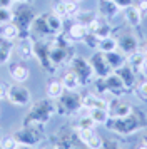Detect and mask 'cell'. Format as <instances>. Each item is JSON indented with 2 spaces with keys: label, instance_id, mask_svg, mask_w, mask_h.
Here are the masks:
<instances>
[{
  "label": "cell",
  "instance_id": "6da1fadb",
  "mask_svg": "<svg viewBox=\"0 0 147 149\" xmlns=\"http://www.w3.org/2000/svg\"><path fill=\"white\" fill-rule=\"evenodd\" d=\"M57 112L55 101L52 99H40L37 102H30L28 112L24 117V124H35V126H44L50 121V117Z\"/></svg>",
  "mask_w": 147,
  "mask_h": 149
},
{
  "label": "cell",
  "instance_id": "7a4b0ae2",
  "mask_svg": "<svg viewBox=\"0 0 147 149\" xmlns=\"http://www.w3.org/2000/svg\"><path fill=\"white\" fill-rule=\"evenodd\" d=\"M105 127L119 136H130L140 129V121L137 114L132 112L126 117H109V121L105 122Z\"/></svg>",
  "mask_w": 147,
  "mask_h": 149
},
{
  "label": "cell",
  "instance_id": "3957f363",
  "mask_svg": "<svg viewBox=\"0 0 147 149\" xmlns=\"http://www.w3.org/2000/svg\"><path fill=\"white\" fill-rule=\"evenodd\" d=\"M55 109L62 116H74L82 109V95L75 91H64L59 99H55Z\"/></svg>",
  "mask_w": 147,
  "mask_h": 149
},
{
  "label": "cell",
  "instance_id": "277c9868",
  "mask_svg": "<svg viewBox=\"0 0 147 149\" xmlns=\"http://www.w3.org/2000/svg\"><path fill=\"white\" fill-rule=\"evenodd\" d=\"M69 67L77 74L82 87L94 84L95 74H94V69H92V65H90L89 59H84V57H80V55H72V59L69 62Z\"/></svg>",
  "mask_w": 147,
  "mask_h": 149
},
{
  "label": "cell",
  "instance_id": "5b68a950",
  "mask_svg": "<svg viewBox=\"0 0 147 149\" xmlns=\"http://www.w3.org/2000/svg\"><path fill=\"white\" fill-rule=\"evenodd\" d=\"M13 137L17 139L19 144L22 146H37L44 139V132H42V126H35V124H24L13 132Z\"/></svg>",
  "mask_w": 147,
  "mask_h": 149
},
{
  "label": "cell",
  "instance_id": "8992f818",
  "mask_svg": "<svg viewBox=\"0 0 147 149\" xmlns=\"http://www.w3.org/2000/svg\"><path fill=\"white\" fill-rule=\"evenodd\" d=\"M33 19H35V14L27 5H22L12 12V22L20 30L19 39H30V25H32Z\"/></svg>",
  "mask_w": 147,
  "mask_h": 149
},
{
  "label": "cell",
  "instance_id": "52a82bcc",
  "mask_svg": "<svg viewBox=\"0 0 147 149\" xmlns=\"http://www.w3.org/2000/svg\"><path fill=\"white\" fill-rule=\"evenodd\" d=\"M7 101L15 107H27L32 102V95L22 82H12L7 86Z\"/></svg>",
  "mask_w": 147,
  "mask_h": 149
},
{
  "label": "cell",
  "instance_id": "ba28073f",
  "mask_svg": "<svg viewBox=\"0 0 147 149\" xmlns=\"http://www.w3.org/2000/svg\"><path fill=\"white\" fill-rule=\"evenodd\" d=\"M50 44H52L50 39H44V40H32L33 59L39 62L40 69H42V70H45V72H53V70H55L53 64L50 62V55H49Z\"/></svg>",
  "mask_w": 147,
  "mask_h": 149
},
{
  "label": "cell",
  "instance_id": "9c48e42d",
  "mask_svg": "<svg viewBox=\"0 0 147 149\" xmlns=\"http://www.w3.org/2000/svg\"><path fill=\"white\" fill-rule=\"evenodd\" d=\"M30 39L32 40H44V39H53L52 32L49 29L45 14L35 15L32 25H30Z\"/></svg>",
  "mask_w": 147,
  "mask_h": 149
},
{
  "label": "cell",
  "instance_id": "30bf717a",
  "mask_svg": "<svg viewBox=\"0 0 147 149\" xmlns=\"http://www.w3.org/2000/svg\"><path fill=\"white\" fill-rule=\"evenodd\" d=\"M70 52V47H64V45H59L52 40L50 44V50H49V55H50V62L53 64V67L57 69L60 67L62 64H69L72 55L69 54Z\"/></svg>",
  "mask_w": 147,
  "mask_h": 149
},
{
  "label": "cell",
  "instance_id": "8fae6325",
  "mask_svg": "<svg viewBox=\"0 0 147 149\" xmlns=\"http://www.w3.org/2000/svg\"><path fill=\"white\" fill-rule=\"evenodd\" d=\"M77 137L89 149H102L104 146V139L94 129H77Z\"/></svg>",
  "mask_w": 147,
  "mask_h": 149
},
{
  "label": "cell",
  "instance_id": "7c38bea8",
  "mask_svg": "<svg viewBox=\"0 0 147 149\" xmlns=\"http://www.w3.org/2000/svg\"><path fill=\"white\" fill-rule=\"evenodd\" d=\"M89 62H90V65H92V69H94L95 77H107L109 74H112V72H114L112 69H110V65L107 64L104 54L99 52V50H95V52L90 55Z\"/></svg>",
  "mask_w": 147,
  "mask_h": 149
},
{
  "label": "cell",
  "instance_id": "4fadbf2b",
  "mask_svg": "<svg viewBox=\"0 0 147 149\" xmlns=\"http://www.w3.org/2000/svg\"><path fill=\"white\" fill-rule=\"evenodd\" d=\"M117 50H120L126 57L134 54V52H137L139 50V40H137V37L132 32H126L120 37H117Z\"/></svg>",
  "mask_w": 147,
  "mask_h": 149
},
{
  "label": "cell",
  "instance_id": "5bb4252c",
  "mask_svg": "<svg viewBox=\"0 0 147 149\" xmlns=\"http://www.w3.org/2000/svg\"><path fill=\"white\" fill-rule=\"evenodd\" d=\"M107 111H109V116L110 117H126V116L132 114V106L129 102L122 101L120 97H114L109 101L107 104Z\"/></svg>",
  "mask_w": 147,
  "mask_h": 149
},
{
  "label": "cell",
  "instance_id": "9a60e30c",
  "mask_svg": "<svg viewBox=\"0 0 147 149\" xmlns=\"http://www.w3.org/2000/svg\"><path fill=\"white\" fill-rule=\"evenodd\" d=\"M120 12V7L114 2V0H97V15L105 19V20H112L115 19Z\"/></svg>",
  "mask_w": 147,
  "mask_h": 149
},
{
  "label": "cell",
  "instance_id": "2e32d148",
  "mask_svg": "<svg viewBox=\"0 0 147 149\" xmlns=\"http://www.w3.org/2000/svg\"><path fill=\"white\" fill-rule=\"evenodd\" d=\"M115 74L120 77V81H122V84H124V87L129 91V89H134V87H137V72L134 70L130 65H127V64H124L122 67H119V69H115L114 70Z\"/></svg>",
  "mask_w": 147,
  "mask_h": 149
},
{
  "label": "cell",
  "instance_id": "e0dca14e",
  "mask_svg": "<svg viewBox=\"0 0 147 149\" xmlns=\"http://www.w3.org/2000/svg\"><path fill=\"white\" fill-rule=\"evenodd\" d=\"M104 79H105V86H107V94H112L114 97H122V94L127 91V89L124 87L122 81H120V77L115 74V72L109 74L107 77H104Z\"/></svg>",
  "mask_w": 147,
  "mask_h": 149
},
{
  "label": "cell",
  "instance_id": "ac0fdd59",
  "mask_svg": "<svg viewBox=\"0 0 147 149\" xmlns=\"http://www.w3.org/2000/svg\"><path fill=\"white\" fill-rule=\"evenodd\" d=\"M13 54H17L20 61H28L33 59V49H32V39H20L13 45Z\"/></svg>",
  "mask_w": 147,
  "mask_h": 149
},
{
  "label": "cell",
  "instance_id": "d6986e66",
  "mask_svg": "<svg viewBox=\"0 0 147 149\" xmlns=\"http://www.w3.org/2000/svg\"><path fill=\"white\" fill-rule=\"evenodd\" d=\"M8 74L10 77L13 79V82H24L30 77V70L27 67L25 64H22V62H13L8 65Z\"/></svg>",
  "mask_w": 147,
  "mask_h": 149
},
{
  "label": "cell",
  "instance_id": "ffe728a7",
  "mask_svg": "<svg viewBox=\"0 0 147 149\" xmlns=\"http://www.w3.org/2000/svg\"><path fill=\"white\" fill-rule=\"evenodd\" d=\"M107 104H109V101L107 99H104L102 95L99 94H85L82 95V109H85V111H89V109H107Z\"/></svg>",
  "mask_w": 147,
  "mask_h": 149
},
{
  "label": "cell",
  "instance_id": "44dd1931",
  "mask_svg": "<svg viewBox=\"0 0 147 149\" xmlns=\"http://www.w3.org/2000/svg\"><path fill=\"white\" fill-rule=\"evenodd\" d=\"M89 32L95 34L99 39H104V37H109L110 35V25H109V20L102 19V17H95L92 20V24L89 25Z\"/></svg>",
  "mask_w": 147,
  "mask_h": 149
},
{
  "label": "cell",
  "instance_id": "7402d4cb",
  "mask_svg": "<svg viewBox=\"0 0 147 149\" xmlns=\"http://www.w3.org/2000/svg\"><path fill=\"white\" fill-rule=\"evenodd\" d=\"M124 19L130 27H139L142 22V12L137 8V5H130L124 8Z\"/></svg>",
  "mask_w": 147,
  "mask_h": 149
},
{
  "label": "cell",
  "instance_id": "603a6c76",
  "mask_svg": "<svg viewBox=\"0 0 147 149\" xmlns=\"http://www.w3.org/2000/svg\"><path fill=\"white\" fill-rule=\"evenodd\" d=\"M13 55V42L0 37V65H7Z\"/></svg>",
  "mask_w": 147,
  "mask_h": 149
},
{
  "label": "cell",
  "instance_id": "cb8c5ba5",
  "mask_svg": "<svg viewBox=\"0 0 147 149\" xmlns=\"http://www.w3.org/2000/svg\"><path fill=\"white\" fill-rule=\"evenodd\" d=\"M104 57H105V61H107V64L110 65V69L112 70H115V69H119V67H122L124 64H126V61H127V57L120 50H112V52H105L104 54Z\"/></svg>",
  "mask_w": 147,
  "mask_h": 149
},
{
  "label": "cell",
  "instance_id": "d4e9b609",
  "mask_svg": "<svg viewBox=\"0 0 147 149\" xmlns=\"http://www.w3.org/2000/svg\"><path fill=\"white\" fill-rule=\"evenodd\" d=\"M62 86H64V91H77L79 87H82L80 86V81L79 77H77V74L74 72L72 69L70 70H67L65 74L62 75Z\"/></svg>",
  "mask_w": 147,
  "mask_h": 149
},
{
  "label": "cell",
  "instance_id": "484cf974",
  "mask_svg": "<svg viewBox=\"0 0 147 149\" xmlns=\"http://www.w3.org/2000/svg\"><path fill=\"white\" fill-rule=\"evenodd\" d=\"M0 37L2 39H7V40L15 42L20 37V30L13 22H7L3 25H0Z\"/></svg>",
  "mask_w": 147,
  "mask_h": 149
},
{
  "label": "cell",
  "instance_id": "4316f807",
  "mask_svg": "<svg viewBox=\"0 0 147 149\" xmlns=\"http://www.w3.org/2000/svg\"><path fill=\"white\" fill-rule=\"evenodd\" d=\"M45 94L49 99H59L60 95L64 94V86H62V81H57V79H50L47 82V87H45Z\"/></svg>",
  "mask_w": 147,
  "mask_h": 149
},
{
  "label": "cell",
  "instance_id": "83f0119b",
  "mask_svg": "<svg viewBox=\"0 0 147 149\" xmlns=\"http://www.w3.org/2000/svg\"><path fill=\"white\" fill-rule=\"evenodd\" d=\"M45 19H47L49 29H50V32H52L53 37L59 35L64 30V19H60L59 15H55L53 12H49V14H45Z\"/></svg>",
  "mask_w": 147,
  "mask_h": 149
},
{
  "label": "cell",
  "instance_id": "f1b7e54d",
  "mask_svg": "<svg viewBox=\"0 0 147 149\" xmlns=\"http://www.w3.org/2000/svg\"><path fill=\"white\" fill-rule=\"evenodd\" d=\"M87 32H89V29H87L85 25H82V24H79V22H74L72 25L69 27L67 35H69L74 42H82L84 37L87 35Z\"/></svg>",
  "mask_w": 147,
  "mask_h": 149
},
{
  "label": "cell",
  "instance_id": "f546056e",
  "mask_svg": "<svg viewBox=\"0 0 147 149\" xmlns=\"http://www.w3.org/2000/svg\"><path fill=\"white\" fill-rule=\"evenodd\" d=\"M87 114L90 116V119H92L95 124H102V126H105V122L109 121V117H110L107 109H100V107L89 109V111H87Z\"/></svg>",
  "mask_w": 147,
  "mask_h": 149
},
{
  "label": "cell",
  "instance_id": "4dcf8cb0",
  "mask_svg": "<svg viewBox=\"0 0 147 149\" xmlns=\"http://www.w3.org/2000/svg\"><path fill=\"white\" fill-rule=\"evenodd\" d=\"M95 17H97V14L92 12V10H80L79 8V12L74 15V20L82 24V25H85V27L89 29V25L92 24V20L95 19Z\"/></svg>",
  "mask_w": 147,
  "mask_h": 149
},
{
  "label": "cell",
  "instance_id": "1f68e13d",
  "mask_svg": "<svg viewBox=\"0 0 147 149\" xmlns=\"http://www.w3.org/2000/svg\"><path fill=\"white\" fill-rule=\"evenodd\" d=\"M97 50L102 52V54H105V52H112V50H117V39H114L112 35L100 39L99 45H97Z\"/></svg>",
  "mask_w": 147,
  "mask_h": 149
},
{
  "label": "cell",
  "instance_id": "d6a6232c",
  "mask_svg": "<svg viewBox=\"0 0 147 149\" xmlns=\"http://www.w3.org/2000/svg\"><path fill=\"white\" fill-rule=\"evenodd\" d=\"M144 59H146V54L137 50V52H134V54L127 55L126 64H127V65H130V67L135 70V72H139V70H140V65H142V62H144Z\"/></svg>",
  "mask_w": 147,
  "mask_h": 149
},
{
  "label": "cell",
  "instance_id": "836d02e7",
  "mask_svg": "<svg viewBox=\"0 0 147 149\" xmlns=\"http://www.w3.org/2000/svg\"><path fill=\"white\" fill-rule=\"evenodd\" d=\"M52 12L55 15H59L60 19H67L65 0H52Z\"/></svg>",
  "mask_w": 147,
  "mask_h": 149
},
{
  "label": "cell",
  "instance_id": "e575fe53",
  "mask_svg": "<svg viewBox=\"0 0 147 149\" xmlns=\"http://www.w3.org/2000/svg\"><path fill=\"white\" fill-rule=\"evenodd\" d=\"M99 37H97V35L95 34H92V32H87V35L85 37H84V44H85L87 47L89 49H94V50H97V45H99Z\"/></svg>",
  "mask_w": 147,
  "mask_h": 149
},
{
  "label": "cell",
  "instance_id": "d590c367",
  "mask_svg": "<svg viewBox=\"0 0 147 149\" xmlns=\"http://www.w3.org/2000/svg\"><path fill=\"white\" fill-rule=\"evenodd\" d=\"M97 126L95 122L90 119V116L87 114V116H82L79 119V122H77V129H94Z\"/></svg>",
  "mask_w": 147,
  "mask_h": 149
},
{
  "label": "cell",
  "instance_id": "8d00e7d4",
  "mask_svg": "<svg viewBox=\"0 0 147 149\" xmlns=\"http://www.w3.org/2000/svg\"><path fill=\"white\" fill-rule=\"evenodd\" d=\"M0 146H2V149H17L19 142H17V139L13 136H7V137H3L0 141Z\"/></svg>",
  "mask_w": 147,
  "mask_h": 149
},
{
  "label": "cell",
  "instance_id": "74e56055",
  "mask_svg": "<svg viewBox=\"0 0 147 149\" xmlns=\"http://www.w3.org/2000/svg\"><path fill=\"white\" fill-rule=\"evenodd\" d=\"M65 10H67V17H74L79 12V2H75V0H65Z\"/></svg>",
  "mask_w": 147,
  "mask_h": 149
},
{
  "label": "cell",
  "instance_id": "f35d334b",
  "mask_svg": "<svg viewBox=\"0 0 147 149\" xmlns=\"http://www.w3.org/2000/svg\"><path fill=\"white\" fill-rule=\"evenodd\" d=\"M135 92H137V97H139L140 101L147 102V81L140 82L137 84V87H135Z\"/></svg>",
  "mask_w": 147,
  "mask_h": 149
},
{
  "label": "cell",
  "instance_id": "ab89813d",
  "mask_svg": "<svg viewBox=\"0 0 147 149\" xmlns=\"http://www.w3.org/2000/svg\"><path fill=\"white\" fill-rule=\"evenodd\" d=\"M7 22H12V8L0 7V25H3Z\"/></svg>",
  "mask_w": 147,
  "mask_h": 149
},
{
  "label": "cell",
  "instance_id": "60d3db41",
  "mask_svg": "<svg viewBox=\"0 0 147 149\" xmlns=\"http://www.w3.org/2000/svg\"><path fill=\"white\" fill-rule=\"evenodd\" d=\"M114 2H115V3L120 7V10H124V8L134 5V0H114Z\"/></svg>",
  "mask_w": 147,
  "mask_h": 149
},
{
  "label": "cell",
  "instance_id": "b9f144b4",
  "mask_svg": "<svg viewBox=\"0 0 147 149\" xmlns=\"http://www.w3.org/2000/svg\"><path fill=\"white\" fill-rule=\"evenodd\" d=\"M137 8H139L142 15L147 14V0H139V3H137Z\"/></svg>",
  "mask_w": 147,
  "mask_h": 149
},
{
  "label": "cell",
  "instance_id": "7bdbcfd3",
  "mask_svg": "<svg viewBox=\"0 0 147 149\" xmlns=\"http://www.w3.org/2000/svg\"><path fill=\"white\" fill-rule=\"evenodd\" d=\"M3 99H7V86L0 82V101H3Z\"/></svg>",
  "mask_w": 147,
  "mask_h": 149
},
{
  "label": "cell",
  "instance_id": "ee69618b",
  "mask_svg": "<svg viewBox=\"0 0 147 149\" xmlns=\"http://www.w3.org/2000/svg\"><path fill=\"white\" fill-rule=\"evenodd\" d=\"M13 0H0V7L2 8H12Z\"/></svg>",
  "mask_w": 147,
  "mask_h": 149
},
{
  "label": "cell",
  "instance_id": "f6af8a7d",
  "mask_svg": "<svg viewBox=\"0 0 147 149\" xmlns=\"http://www.w3.org/2000/svg\"><path fill=\"white\" fill-rule=\"evenodd\" d=\"M102 149H119V146H117L115 142L109 141V142H104V146H102Z\"/></svg>",
  "mask_w": 147,
  "mask_h": 149
},
{
  "label": "cell",
  "instance_id": "bcb514c9",
  "mask_svg": "<svg viewBox=\"0 0 147 149\" xmlns=\"http://www.w3.org/2000/svg\"><path fill=\"white\" fill-rule=\"evenodd\" d=\"M139 72H142V74L147 77V55H146V59H144V62H142V65H140V70Z\"/></svg>",
  "mask_w": 147,
  "mask_h": 149
},
{
  "label": "cell",
  "instance_id": "7dc6e473",
  "mask_svg": "<svg viewBox=\"0 0 147 149\" xmlns=\"http://www.w3.org/2000/svg\"><path fill=\"white\" fill-rule=\"evenodd\" d=\"M13 2H17V3H20V5H30L33 0H13Z\"/></svg>",
  "mask_w": 147,
  "mask_h": 149
},
{
  "label": "cell",
  "instance_id": "c3c4849f",
  "mask_svg": "<svg viewBox=\"0 0 147 149\" xmlns=\"http://www.w3.org/2000/svg\"><path fill=\"white\" fill-rule=\"evenodd\" d=\"M17 149H33L32 146H22V144H19V148Z\"/></svg>",
  "mask_w": 147,
  "mask_h": 149
},
{
  "label": "cell",
  "instance_id": "681fc988",
  "mask_svg": "<svg viewBox=\"0 0 147 149\" xmlns=\"http://www.w3.org/2000/svg\"><path fill=\"white\" fill-rule=\"evenodd\" d=\"M70 149H89V148H82V146H72Z\"/></svg>",
  "mask_w": 147,
  "mask_h": 149
},
{
  "label": "cell",
  "instance_id": "f907efd6",
  "mask_svg": "<svg viewBox=\"0 0 147 149\" xmlns=\"http://www.w3.org/2000/svg\"><path fill=\"white\" fill-rule=\"evenodd\" d=\"M139 149H147V144H146V142H142V144L139 146Z\"/></svg>",
  "mask_w": 147,
  "mask_h": 149
},
{
  "label": "cell",
  "instance_id": "816d5d0a",
  "mask_svg": "<svg viewBox=\"0 0 147 149\" xmlns=\"http://www.w3.org/2000/svg\"><path fill=\"white\" fill-rule=\"evenodd\" d=\"M42 149H59L57 146H47V148H42Z\"/></svg>",
  "mask_w": 147,
  "mask_h": 149
},
{
  "label": "cell",
  "instance_id": "f5cc1de1",
  "mask_svg": "<svg viewBox=\"0 0 147 149\" xmlns=\"http://www.w3.org/2000/svg\"><path fill=\"white\" fill-rule=\"evenodd\" d=\"M144 142H146V144H147V134L144 136Z\"/></svg>",
  "mask_w": 147,
  "mask_h": 149
},
{
  "label": "cell",
  "instance_id": "db71d44e",
  "mask_svg": "<svg viewBox=\"0 0 147 149\" xmlns=\"http://www.w3.org/2000/svg\"><path fill=\"white\" fill-rule=\"evenodd\" d=\"M144 54H146V55H147V45H146V50H144Z\"/></svg>",
  "mask_w": 147,
  "mask_h": 149
},
{
  "label": "cell",
  "instance_id": "11a10c76",
  "mask_svg": "<svg viewBox=\"0 0 147 149\" xmlns=\"http://www.w3.org/2000/svg\"><path fill=\"white\" fill-rule=\"evenodd\" d=\"M75 2H79V3H80V2H84V0H75Z\"/></svg>",
  "mask_w": 147,
  "mask_h": 149
},
{
  "label": "cell",
  "instance_id": "9f6ffc18",
  "mask_svg": "<svg viewBox=\"0 0 147 149\" xmlns=\"http://www.w3.org/2000/svg\"><path fill=\"white\" fill-rule=\"evenodd\" d=\"M0 149H2V146H0Z\"/></svg>",
  "mask_w": 147,
  "mask_h": 149
}]
</instances>
